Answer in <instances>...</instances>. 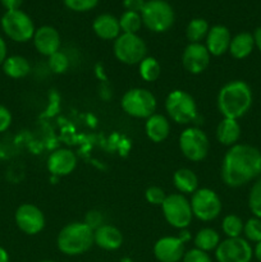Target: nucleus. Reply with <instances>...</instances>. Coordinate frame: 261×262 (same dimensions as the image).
Returning a JSON list of instances; mask_svg holds the SVG:
<instances>
[{
    "instance_id": "nucleus-14",
    "label": "nucleus",
    "mask_w": 261,
    "mask_h": 262,
    "mask_svg": "<svg viewBox=\"0 0 261 262\" xmlns=\"http://www.w3.org/2000/svg\"><path fill=\"white\" fill-rule=\"evenodd\" d=\"M189 239L187 232L181 237H163L154 246V255L160 262H179L184 256V242Z\"/></svg>"
},
{
    "instance_id": "nucleus-41",
    "label": "nucleus",
    "mask_w": 261,
    "mask_h": 262,
    "mask_svg": "<svg viewBox=\"0 0 261 262\" xmlns=\"http://www.w3.org/2000/svg\"><path fill=\"white\" fill-rule=\"evenodd\" d=\"M8 58V48L7 42H5L4 38L0 36V66H3V63L5 61V59Z\"/></svg>"
},
{
    "instance_id": "nucleus-12",
    "label": "nucleus",
    "mask_w": 261,
    "mask_h": 262,
    "mask_svg": "<svg viewBox=\"0 0 261 262\" xmlns=\"http://www.w3.org/2000/svg\"><path fill=\"white\" fill-rule=\"evenodd\" d=\"M217 262H251L253 248L245 238H227L215 250Z\"/></svg>"
},
{
    "instance_id": "nucleus-44",
    "label": "nucleus",
    "mask_w": 261,
    "mask_h": 262,
    "mask_svg": "<svg viewBox=\"0 0 261 262\" xmlns=\"http://www.w3.org/2000/svg\"><path fill=\"white\" fill-rule=\"evenodd\" d=\"M253 256L256 257V260L261 262V242L256 243V247L255 250H253Z\"/></svg>"
},
{
    "instance_id": "nucleus-26",
    "label": "nucleus",
    "mask_w": 261,
    "mask_h": 262,
    "mask_svg": "<svg viewBox=\"0 0 261 262\" xmlns=\"http://www.w3.org/2000/svg\"><path fill=\"white\" fill-rule=\"evenodd\" d=\"M219 243V234H217L216 230L211 229V228H204L194 237V246H196L197 250H201L204 252L216 250Z\"/></svg>"
},
{
    "instance_id": "nucleus-36",
    "label": "nucleus",
    "mask_w": 261,
    "mask_h": 262,
    "mask_svg": "<svg viewBox=\"0 0 261 262\" xmlns=\"http://www.w3.org/2000/svg\"><path fill=\"white\" fill-rule=\"evenodd\" d=\"M183 262H212L210 256L207 255V252H204L201 250H197V248H193V250H189L188 252L184 253L183 256Z\"/></svg>"
},
{
    "instance_id": "nucleus-21",
    "label": "nucleus",
    "mask_w": 261,
    "mask_h": 262,
    "mask_svg": "<svg viewBox=\"0 0 261 262\" xmlns=\"http://www.w3.org/2000/svg\"><path fill=\"white\" fill-rule=\"evenodd\" d=\"M145 130L147 137L153 142L159 143L166 140L170 132V124L169 120L161 114H153L150 118L146 119Z\"/></svg>"
},
{
    "instance_id": "nucleus-31",
    "label": "nucleus",
    "mask_w": 261,
    "mask_h": 262,
    "mask_svg": "<svg viewBox=\"0 0 261 262\" xmlns=\"http://www.w3.org/2000/svg\"><path fill=\"white\" fill-rule=\"evenodd\" d=\"M248 207L253 216L261 219V177H258L251 187L248 194Z\"/></svg>"
},
{
    "instance_id": "nucleus-10",
    "label": "nucleus",
    "mask_w": 261,
    "mask_h": 262,
    "mask_svg": "<svg viewBox=\"0 0 261 262\" xmlns=\"http://www.w3.org/2000/svg\"><path fill=\"white\" fill-rule=\"evenodd\" d=\"M192 214L201 222H211L222 212V201L219 196L210 188H200L192 193L189 201Z\"/></svg>"
},
{
    "instance_id": "nucleus-11",
    "label": "nucleus",
    "mask_w": 261,
    "mask_h": 262,
    "mask_svg": "<svg viewBox=\"0 0 261 262\" xmlns=\"http://www.w3.org/2000/svg\"><path fill=\"white\" fill-rule=\"evenodd\" d=\"M179 147L182 154L191 161H201L209 154L210 142L205 132L200 128H187L179 137Z\"/></svg>"
},
{
    "instance_id": "nucleus-15",
    "label": "nucleus",
    "mask_w": 261,
    "mask_h": 262,
    "mask_svg": "<svg viewBox=\"0 0 261 262\" xmlns=\"http://www.w3.org/2000/svg\"><path fill=\"white\" fill-rule=\"evenodd\" d=\"M210 53L204 43H189L182 55L184 69L192 74H200L209 67Z\"/></svg>"
},
{
    "instance_id": "nucleus-18",
    "label": "nucleus",
    "mask_w": 261,
    "mask_h": 262,
    "mask_svg": "<svg viewBox=\"0 0 261 262\" xmlns=\"http://www.w3.org/2000/svg\"><path fill=\"white\" fill-rule=\"evenodd\" d=\"M232 35L229 30L223 25L212 26L209 30L206 36V49L209 50L210 55L220 56L229 50Z\"/></svg>"
},
{
    "instance_id": "nucleus-17",
    "label": "nucleus",
    "mask_w": 261,
    "mask_h": 262,
    "mask_svg": "<svg viewBox=\"0 0 261 262\" xmlns=\"http://www.w3.org/2000/svg\"><path fill=\"white\" fill-rule=\"evenodd\" d=\"M77 166V158L73 151L59 148L50 154L48 159V169L53 176L64 177L71 174Z\"/></svg>"
},
{
    "instance_id": "nucleus-40",
    "label": "nucleus",
    "mask_w": 261,
    "mask_h": 262,
    "mask_svg": "<svg viewBox=\"0 0 261 262\" xmlns=\"http://www.w3.org/2000/svg\"><path fill=\"white\" fill-rule=\"evenodd\" d=\"M0 2L7 10H17L20 8L23 0H0Z\"/></svg>"
},
{
    "instance_id": "nucleus-38",
    "label": "nucleus",
    "mask_w": 261,
    "mask_h": 262,
    "mask_svg": "<svg viewBox=\"0 0 261 262\" xmlns=\"http://www.w3.org/2000/svg\"><path fill=\"white\" fill-rule=\"evenodd\" d=\"M84 224L89 225L91 229H97L99 227H101L102 225V216L101 214H100L99 211H95V210H92V211H89L87 212L86 217H84Z\"/></svg>"
},
{
    "instance_id": "nucleus-39",
    "label": "nucleus",
    "mask_w": 261,
    "mask_h": 262,
    "mask_svg": "<svg viewBox=\"0 0 261 262\" xmlns=\"http://www.w3.org/2000/svg\"><path fill=\"white\" fill-rule=\"evenodd\" d=\"M145 4V0H123V5H124L125 10H129V12L141 13Z\"/></svg>"
},
{
    "instance_id": "nucleus-43",
    "label": "nucleus",
    "mask_w": 261,
    "mask_h": 262,
    "mask_svg": "<svg viewBox=\"0 0 261 262\" xmlns=\"http://www.w3.org/2000/svg\"><path fill=\"white\" fill-rule=\"evenodd\" d=\"M0 262H9V255H8L7 250L0 246Z\"/></svg>"
},
{
    "instance_id": "nucleus-30",
    "label": "nucleus",
    "mask_w": 261,
    "mask_h": 262,
    "mask_svg": "<svg viewBox=\"0 0 261 262\" xmlns=\"http://www.w3.org/2000/svg\"><path fill=\"white\" fill-rule=\"evenodd\" d=\"M243 227L245 223L240 216L234 214H229L223 219L222 229L223 233L227 235L228 238H238L243 233Z\"/></svg>"
},
{
    "instance_id": "nucleus-3",
    "label": "nucleus",
    "mask_w": 261,
    "mask_h": 262,
    "mask_svg": "<svg viewBox=\"0 0 261 262\" xmlns=\"http://www.w3.org/2000/svg\"><path fill=\"white\" fill-rule=\"evenodd\" d=\"M94 229L84 223H71L60 230L56 239L59 251L67 256L87 252L94 245Z\"/></svg>"
},
{
    "instance_id": "nucleus-8",
    "label": "nucleus",
    "mask_w": 261,
    "mask_h": 262,
    "mask_svg": "<svg viewBox=\"0 0 261 262\" xmlns=\"http://www.w3.org/2000/svg\"><path fill=\"white\" fill-rule=\"evenodd\" d=\"M147 54L145 41L135 33H122L114 41V55L120 63L135 66L140 64Z\"/></svg>"
},
{
    "instance_id": "nucleus-24",
    "label": "nucleus",
    "mask_w": 261,
    "mask_h": 262,
    "mask_svg": "<svg viewBox=\"0 0 261 262\" xmlns=\"http://www.w3.org/2000/svg\"><path fill=\"white\" fill-rule=\"evenodd\" d=\"M2 67L3 72L13 79L25 78V77L28 76V73L31 72V66L30 63H28V60L25 56L20 55L8 56Z\"/></svg>"
},
{
    "instance_id": "nucleus-33",
    "label": "nucleus",
    "mask_w": 261,
    "mask_h": 262,
    "mask_svg": "<svg viewBox=\"0 0 261 262\" xmlns=\"http://www.w3.org/2000/svg\"><path fill=\"white\" fill-rule=\"evenodd\" d=\"M49 67H50L51 72L56 74H61L64 72L68 71L69 68V59L61 51H56L51 56H49Z\"/></svg>"
},
{
    "instance_id": "nucleus-13",
    "label": "nucleus",
    "mask_w": 261,
    "mask_h": 262,
    "mask_svg": "<svg viewBox=\"0 0 261 262\" xmlns=\"http://www.w3.org/2000/svg\"><path fill=\"white\" fill-rule=\"evenodd\" d=\"M14 220L20 232L28 235L38 234L45 227L44 212L32 204H23L17 209Z\"/></svg>"
},
{
    "instance_id": "nucleus-1",
    "label": "nucleus",
    "mask_w": 261,
    "mask_h": 262,
    "mask_svg": "<svg viewBox=\"0 0 261 262\" xmlns=\"http://www.w3.org/2000/svg\"><path fill=\"white\" fill-rule=\"evenodd\" d=\"M261 177V151L246 143L232 146L222 163V179L228 187L238 188Z\"/></svg>"
},
{
    "instance_id": "nucleus-2",
    "label": "nucleus",
    "mask_w": 261,
    "mask_h": 262,
    "mask_svg": "<svg viewBox=\"0 0 261 262\" xmlns=\"http://www.w3.org/2000/svg\"><path fill=\"white\" fill-rule=\"evenodd\" d=\"M252 90L245 81H230L217 94V109L228 119L238 120L245 117L252 106Z\"/></svg>"
},
{
    "instance_id": "nucleus-23",
    "label": "nucleus",
    "mask_w": 261,
    "mask_h": 262,
    "mask_svg": "<svg viewBox=\"0 0 261 262\" xmlns=\"http://www.w3.org/2000/svg\"><path fill=\"white\" fill-rule=\"evenodd\" d=\"M240 137L241 125L240 123H238V120L224 118V119L217 124L216 138L222 145L232 147V146L237 145Z\"/></svg>"
},
{
    "instance_id": "nucleus-6",
    "label": "nucleus",
    "mask_w": 261,
    "mask_h": 262,
    "mask_svg": "<svg viewBox=\"0 0 261 262\" xmlns=\"http://www.w3.org/2000/svg\"><path fill=\"white\" fill-rule=\"evenodd\" d=\"M165 109L171 120L178 124H188L197 117L196 101L188 92L182 90H174L168 95Z\"/></svg>"
},
{
    "instance_id": "nucleus-34",
    "label": "nucleus",
    "mask_w": 261,
    "mask_h": 262,
    "mask_svg": "<svg viewBox=\"0 0 261 262\" xmlns=\"http://www.w3.org/2000/svg\"><path fill=\"white\" fill-rule=\"evenodd\" d=\"M64 4L73 12H89L99 4V0H64Z\"/></svg>"
},
{
    "instance_id": "nucleus-16",
    "label": "nucleus",
    "mask_w": 261,
    "mask_h": 262,
    "mask_svg": "<svg viewBox=\"0 0 261 262\" xmlns=\"http://www.w3.org/2000/svg\"><path fill=\"white\" fill-rule=\"evenodd\" d=\"M32 40L36 50L45 56H51L59 51L60 48V35L51 26H42L37 28Z\"/></svg>"
},
{
    "instance_id": "nucleus-5",
    "label": "nucleus",
    "mask_w": 261,
    "mask_h": 262,
    "mask_svg": "<svg viewBox=\"0 0 261 262\" xmlns=\"http://www.w3.org/2000/svg\"><path fill=\"white\" fill-rule=\"evenodd\" d=\"M2 28L5 35L15 42H27L35 35V25L23 10H7L2 17Z\"/></svg>"
},
{
    "instance_id": "nucleus-32",
    "label": "nucleus",
    "mask_w": 261,
    "mask_h": 262,
    "mask_svg": "<svg viewBox=\"0 0 261 262\" xmlns=\"http://www.w3.org/2000/svg\"><path fill=\"white\" fill-rule=\"evenodd\" d=\"M243 234L246 237L245 239L248 242H261V219L255 216L248 219L243 227Z\"/></svg>"
},
{
    "instance_id": "nucleus-42",
    "label": "nucleus",
    "mask_w": 261,
    "mask_h": 262,
    "mask_svg": "<svg viewBox=\"0 0 261 262\" xmlns=\"http://www.w3.org/2000/svg\"><path fill=\"white\" fill-rule=\"evenodd\" d=\"M253 38H255V46L261 51V26L256 28L255 33H253Z\"/></svg>"
},
{
    "instance_id": "nucleus-22",
    "label": "nucleus",
    "mask_w": 261,
    "mask_h": 262,
    "mask_svg": "<svg viewBox=\"0 0 261 262\" xmlns=\"http://www.w3.org/2000/svg\"><path fill=\"white\" fill-rule=\"evenodd\" d=\"M255 48V38H253L252 33L240 32L234 37H232L228 51H229L233 58L241 60V59L250 56Z\"/></svg>"
},
{
    "instance_id": "nucleus-29",
    "label": "nucleus",
    "mask_w": 261,
    "mask_h": 262,
    "mask_svg": "<svg viewBox=\"0 0 261 262\" xmlns=\"http://www.w3.org/2000/svg\"><path fill=\"white\" fill-rule=\"evenodd\" d=\"M119 25L120 31L123 33H135V35H137V32L141 30L143 25L141 13L125 10L122 14V17L119 18Z\"/></svg>"
},
{
    "instance_id": "nucleus-37",
    "label": "nucleus",
    "mask_w": 261,
    "mask_h": 262,
    "mask_svg": "<svg viewBox=\"0 0 261 262\" xmlns=\"http://www.w3.org/2000/svg\"><path fill=\"white\" fill-rule=\"evenodd\" d=\"M12 113L4 105H0V133L8 130L12 124Z\"/></svg>"
},
{
    "instance_id": "nucleus-7",
    "label": "nucleus",
    "mask_w": 261,
    "mask_h": 262,
    "mask_svg": "<svg viewBox=\"0 0 261 262\" xmlns=\"http://www.w3.org/2000/svg\"><path fill=\"white\" fill-rule=\"evenodd\" d=\"M156 99L148 90H128L122 97V107L128 115L140 119H147L155 114Z\"/></svg>"
},
{
    "instance_id": "nucleus-27",
    "label": "nucleus",
    "mask_w": 261,
    "mask_h": 262,
    "mask_svg": "<svg viewBox=\"0 0 261 262\" xmlns=\"http://www.w3.org/2000/svg\"><path fill=\"white\" fill-rule=\"evenodd\" d=\"M209 23L206 19L202 18H194L188 23L186 28L187 38L191 43H199L201 42L204 38H206L207 33H209Z\"/></svg>"
},
{
    "instance_id": "nucleus-28",
    "label": "nucleus",
    "mask_w": 261,
    "mask_h": 262,
    "mask_svg": "<svg viewBox=\"0 0 261 262\" xmlns=\"http://www.w3.org/2000/svg\"><path fill=\"white\" fill-rule=\"evenodd\" d=\"M140 76L143 81L146 82H154L160 77L161 73V67L159 64V61L155 58H151V56H146L140 64Z\"/></svg>"
},
{
    "instance_id": "nucleus-45",
    "label": "nucleus",
    "mask_w": 261,
    "mask_h": 262,
    "mask_svg": "<svg viewBox=\"0 0 261 262\" xmlns=\"http://www.w3.org/2000/svg\"><path fill=\"white\" fill-rule=\"evenodd\" d=\"M41 262H55V261H50V260H45V261H41Z\"/></svg>"
},
{
    "instance_id": "nucleus-20",
    "label": "nucleus",
    "mask_w": 261,
    "mask_h": 262,
    "mask_svg": "<svg viewBox=\"0 0 261 262\" xmlns=\"http://www.w3.org/2000/svg\"><path fill=\"white\" fill-rule=\"evenodd\" d=\"M92 30L101 40H117L120 35L119 19L109 13L100 14L95 18Z\"/></svg>"
},
{
    "instance_id": "nucleus-4",
    "label": "nucleus",
    "mask_w": 261,
    "mask_h": 262,
    "mask_svg": "<svg viewBox=\"0 0 261 262\" xmlns=\"http://www.w3.org/2000/svg\"><path fill=\"white\" fill-rule=\"evenodd\" d=\"M142 23L153 32H166L174 25V10L165 0H148L141 12Z\"/></svg>"
},
{
    "instance_id": "nucleus-19",
    "label": "nucleus",
    "mask_w": 261,
    "mask_h": 262,
    "mask_svg": "<svg viewBox=\"0 0 261 262\" xmlns=\"http://www.w3.org/2000/svg\"><path fill=\"white\" fill-rule=\"evenodd\" d=\"M94 242L105 251H115L123 245V234L118 228L102 224L94 230Z\"/></svg>"
},
{
    "instance_id": "nucleus-25",
    "label": "nucleus",
    "mask_w": 261,
    "mask_h": 262,
    "mask_svg": "<svg viewBox=\"0 0 261 262\" xmlns=\"http://www.w3.org/2000/svg\"><path fill=\"white\" fill-rule=\"evenodd\" d=\"M173 183L181 193H194L199 187V178L191 169L182 168L174 173Z\"/></svg>"
},
{
    "instance_id": "nucleus-35",
    "label": "nucleus",
    "mask_w": 261,
    "mask_h": 262,
    "mask_svg": "<svg viewBox=\"0 0 261 262\" xmlns=\"http://www.w3.org/2000/svg\"><path fill=\"white\" fill-rule=\"evenodd\" d=\"M145 197H146V201L151 205H155V206H161L163 202L165 201L166 199V194L160 187H148L145 192Z\"/></svg>"
},
{
    "instance_id": "nucleus-9",
    "label": "nucleus",
    "mask_w": 261,
    "mask_h": 262,
    "mask_svg": "<svg viewBox=\"0 0 261 262\" xmlns=\"http://www.w3.org/2000/svg\"><path fill=\"white\" fill-rule=\"evenodd\" d=\"M161 209L165 220L173 228L186 229L191 224L193 216L191 204L182 193H171L166 196Z\"/></svg>"
}]
</instances>
